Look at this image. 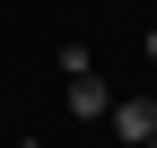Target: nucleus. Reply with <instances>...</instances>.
<instances>
[{
	"label": "nucleus",
	"mask_w": 157,
	"mask_h": 148,
	"mask_svg": "<svg viewBox=\"0 0 157 148\" xmlns=\"http://www.w3.org/2000/svg\"><path fill=\"white\" fill-rule=\"evenodd\" d=\"M70 113H78V122H105V113H113V96H105L96 70H87V79H70Z\"/></svg>",
	"instance_id": "f03ea898"
},
{
	"label": "nucleus",
	"mask_w": 157,
	"mask_h": 148,
	"mask_svg": "<svg viewBox=\"0 0 157 148\" xmlns=\"http://www.w3.org/2000/svg\"><path fill=\"white\" fill-rule=\"evenodd\" d=\"M148 148H157V139H148Z\"/></svg>",
	"instance_id": "0eeeda50"
},
{
	"label": "nucleus",
	"mask_w": 157,
	"mask_h": 148,
	"mask_svg": "<svg viewBox=\"0 0 157 148\" xmlns=\"http://www.w3.org/2000/svg\"><path fill=\"white\" fill-rule=\"evenodd\" d=\"M105 122H113V139H122V148H148V139H157V96H122Z\"/></svg>",
	"instance_id": "f257e3e1"
},
{
	"label": "nucleus",
	"mask_w": 157,
	"mask_h": 148,
	"mask_svg": "<svg viewBox=\"0 0 157 148\" xmlns=\"http://www.w3.org/2000/svg\"><path fill=\"white\" fill-rule=\"evenodd\" d=\"M87 70H96V52H87V44L70 35V44H61V79H87Z\"/></svg>",
	"instance_id": "7ed1b4c3"
},
{
	"label": "nucleus",
	"mask_w": 157,
	"mask_h": 148,
	"mask_svg": "<svg viewBox=\"0 0 157 148\" xmlns=\"http://www.w3.org/2000/svg\"><path fill=\"white\" fill-rule=\"evenodd\" d=\"M148 96H157V87H148Z\"/></svg>",
	"instance_id": "423d86ee"
},
{
	"label": "nucleus",
	"mask_w": 157,
	"mask_h": 148,
	"mask_svg": "<svg viewBox=\"0 0 157 148\" xmlns=\"http://www.w3.org/2000/svg\"><path fill=\"white\" fill-rule=\"evenodd\" d=\"M17 148H44V139H17Z\"/></svg>",
	"instance_id": "39448f33"
},
{
	"label": "nucleus",
	"mask_w": 157,
	"mask_h": 148,
	"mask_svg": "<svg viewBox=\"0 0 157 148\" xmlns=\"http://www.w3.org/2000/svg\"><path fill=\"white\" fill-rule=\"evenodd\" d=\"M148 61H157V26H148Z\"/></svg>",
	"instance_id": "20e7f679"
}]
</instances>
